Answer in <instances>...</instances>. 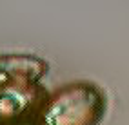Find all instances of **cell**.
Here are the masks:
<instances>
[{
    "label": "cell",
    "mask_w": 129,
    "mask_h": 125,
    "mask_svg": "<svg viewBox=\"0 0 129 125\" xmlns=\"http://www.w3.org/2000/svg\"><path fill=\"white\" fill-rule=\"evenodd\" d=\"M51 65L33 53H0V125L33 123L46 102Z\"/></svg>",
    "instance_id": "cell-1"
},
{
    "label": "cell",
    "mask_w": 129,
    "mask_h": 125,
    "mask_svg": "<svg viewBox=\"0 0 129 125\" xmlns=\"http://www.w3.org/2000/svg\"><path fill=\"white\" fill-rule=\"evenodd\" d=\"M107 112V94L96 82L73 80L49 91L35 125H100Z\"/></svg>",
    "instance_id": "cell-2"
},
{
    "label": "cell",
    "mask_w": 129,
    "mask_h": 125,
    "mask_svg": "<svg viewBox=\"0 0 129 125\" xmlns=\"http://www.w3.org/2000/svg\"><path fill=\"white\" fill-rule=\"evenodd\" d=\"M25 125H35V123H25Z\"/></svg>",
    "instance_id": "cell-3"
}]
</instances>
